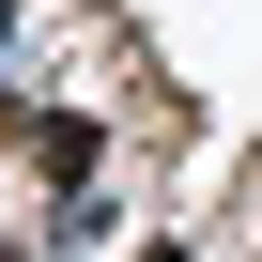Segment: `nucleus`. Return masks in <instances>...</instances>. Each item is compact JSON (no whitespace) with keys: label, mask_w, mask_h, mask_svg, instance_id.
I'll list each match as a JSON object with an SVG mask.
<instances>
[{"label":"nucleus","mask_w":262,"mask_h":262,"mask_svg":"<svg viewBox=\"0 0 262 262\" xmlns=\"http://www.w3.org/2000/svg\"><path fill=\"white\" fill-rule=\"evenodd\" d=\"M16 31H31V0H0V77H16Z\"/></svg>","instance_id":"f257e3e1"},{"label":"nucleus","mask_w":262,"mask_h":262,"mask_svg":"<svg viewBox=\"0 0 262 262\" xmlns=\"http://www.w3.org/2000/svg\"><path fill=\"white\" fill-rule=\"evenodd\" d=\"M155 262H185V247H155Z\"/></svg>","instance_id":"f03ea898"}]
</instances>
